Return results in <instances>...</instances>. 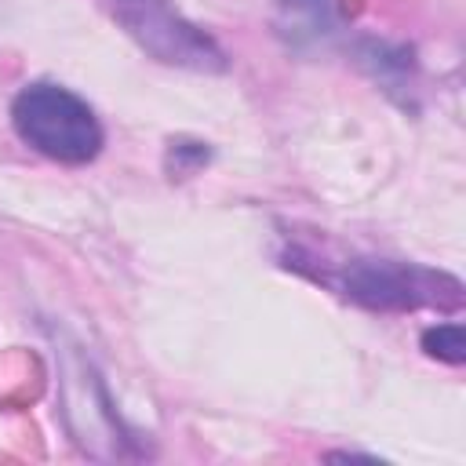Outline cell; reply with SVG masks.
I'll list each match as a JSON object with an SVG mask.
<instances>
[{
    "label": "cell",
    "mask_w": 466,
    "mask_h": 466,
    "mask_svg": "<svg viewBox=\"0 0 466 466\" xmlns=\"http://www.w3.org/2000/svg\"><path fill=\"white\" fill-rule=\"evenodd\" d=\"M422 350L437 360H448V364H462L466 360V335H462V324H437V328H426L422 331Z\"/></svg>",
    "instance_id": "277c9868"
},
{
    "label": "cell",
    "mask_w": 466,
    "mask_h": 466,
    "mask_svg": "<svg viewBox=\"0 0 466 466\" xmlns=\"http://www.w3.org/2000/svg\"><path fill=\"white\" fill-rule=\"evenodd\" d=\"M353 302L375 306V309H415V306H459L462 288L448 273H433L408 262H386V258H357L346 262L339 273H317Z\"/></svg>",
    "instance_id": "7a4b0ae2"
},
{
    "label": "cell",
    "mask_w": 466,
    "mask_h": 466,
    "mask_svg": "<svg viewBox=\"0 0 466 466\" xmlns=\"http://www.w3.org/2000/svg\"><path fill=\"white\" fill-rule=\"evenodd\" d=\"M11 124L25 146L62 164H87L102 149L95 109L62 84H25L11 102Z\"/></svg>",
    "instance_id": "6da1fadb"
},
{
    "label": "cell",
    "mask_w": 466,
    "mask_h": 466,
    "mask_svg": "<svg viewBox=\"0 0 466 466\" xmlns=\"http://www.w3.org/2000/svg\"><path fill=\"white\" fill-rule=\"evenodd\" d=\"M109 7L124 33L164 66H182L197 73H222L229 66L222 47L204 29L186 22L171 7V0H109Z\"/></svg>",
    "instance_id": "3957f363"
}]
</instances>
